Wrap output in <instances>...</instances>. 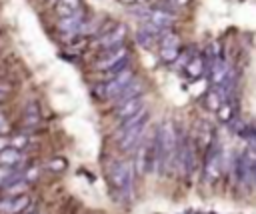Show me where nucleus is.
I'll return each instance as SVG.
<instances>
[{"label":"nucleus","mask_w":256,"mask_h":214,"mask_svg":"<svg viewBox=\"0 0 256 214\" xmlns=\"http://www.w3.org/2000/svg\"><path fill=\"white\" fill-rule=\"evenodd\" d=\"M180 56V52H178V46H170V48H160V58L166 62V64H170V62H176V58Z\"/></svg>","instance_id":"obj_15"},{"label":"nucleus","mask_w":256,"mask_h":214,"mask_svg":"<svg viewBox=\"0 0 256 214\" xmlns=\"http://www.w3.org/2000/svg\"><path fill=\"white\" fill-rule=\"evenodd\" d=\"M146 132V120L130 126V128H124V130H118V140H120V148L124 152L128 150H134V146H138V142L142 140Z\"/></svg>","instance_id":"obj_2"},{"label":"nucleus","mask_w":256,"mask_h":214,"mask_svg":"<svg viewBox=\"0 0 256 214\" xmlns=\"http://www.w3.org/2000/svg\"><path fill=\"white\" fill-rule=\"evenodd\" d=\"M158 38H160V34H156V32H150L148 28H140L138 30V34H136V40H138V44L140 46H144V48H152L156 42H158Z\"/></svg>","instance_id":"obj_12"},{"label":"nucleus","mask_w":256,"mask_h":214,"mask_svg":"<svg viewBox=\"0 0 256 214\" xmlns=\"http://www.w3.org/2000/svg\"><path fill=\"white\" fill-rule=\"evenodd\" d=\"M138 94H142V82L138 80V78H132L112 100L116 102V106L118 104H122V102H126V100H130V98H134V96H138Z\"/></svg>","instance_id":"obj_9"},{"label":"nucleus","mask_w":256,"mask_h":214,"mask_svg":"<svg viewBox=\"0 0 256 214\" xmlns=\"http://www.w3.org/2000/svg\"><path fill=\"white\" fill-rule=\"evenodd\" d=\"M126 54H128V50H126L122 44H120V46H114V48H108V50H104L102 56L94 62V68H96V70H108V68H112L114 64H118L120 60H124Z\"/></svg>","instance_id":"obj_5"},{"label":"nucleus","mask_w":256,"mask_h":214,"mask_svg":"<svg viewBox=\"0 0 256 214\" xmlns=\"http://www.w3.org/2000/svg\"><path fill=\"white\" fill-rule=\"evenodd\" d=\"M140 16L144 18V22H150L160 30H168L172 26V22H174L172 14L166 12V10H160V8L158 10H142Z\"/></svg>","instance_id":"obj_7"},{"label":"nucleus","mask_w":256,"mask_h":214,"mask_svg":"<svg viewBox=\"0 0 256 214\" xmlns=\"http://www.w3.org/2000/svg\"><path fill=\"white\" fill-rule=\"evenodd\" d=\"M136 2H138V4H148L150 0H136Z\"/></svg>","instance_id":"obj_21"},{"label":"nucleus","mask_w":256,"mask_h":214,"mask_svg":"<svg viewBox=\"0 0 256 214\" xmlns=\"http://www.w3.org/2000/svg\"><path fill=\"white\" fill-rule=\"evenodd\" d=\"M184 68H186V72H188L192 78H196V76H200L202 70H204V60H202L200 56H194V54H192V60L186 62Z\"/></svg>","instance_id":"obj_14"},{"label":"nucleus","mask_w":256,"mask_h":214,"mask_svg":"<svg viewBox=\"0 0 256 214\" xmlns=\"http://www.w3.org/2000/svg\"><path fill=\"white\" fill-rule=\"evenodd\" d=\"M216 112L220 114V118H222V120H230V118H232V106H230V102H228V100H224Z\"/></svg>","instance_id":"obj_16"},{"label":"nucleus","mask_w":256,"mask_h":214,"mask_svg":"<svg viewBox=\"0 0 256 214\" xmlns=\"http://www.w3.org/2000/svg\"><path fill=\"white\" fill-rule=\"evenodd\" d=\"M124 6H130V4H136V0H120Z\"/></svg>","instance_id":"obj_20"},{"label":"nucleus","mask_w":256,"mask_h":214,"mask_svg":"<svg viewBox=\"0 0 256 214\" xmlns=\"http://www.w3.org/2000/svg\"><path fill=\"white\" fill-rule=\"evenodd\" d=\"M142 104H144V100H142V96L138 94V96H134V98H130V100H126V102H122V104H118V106H116V116H118L120 120H124V118H128V116H132L134 112H138V110L142 108Z\"/></svg>","instance_id":"obj_10"},{"label":"nucleus","mask_w":256,"mask_h":214,"mask_svg":"<svg viewBox=\"0 0 256 214\" xmlns=\"http://www.w3.org/2000/svg\"><path fill=\"white\" fill-rule=\"evenodd\" d=\"M58 2L66 4L70 10H78V8H80V4H82V0H58Z\"/></svg>","instance_id":"obj_18"},{"label":"nucleus","mask_w":256,"mask_h":214,"mask_svg":"<svg viewBox=\"0 0 256 214\" xmlns=\"http://www.w3.org/2000/svg\"><path fill=\"white\" fill-rule=\"evenodd\" d=\"M48 168H50V170L60 172V170H64V168H66V160H64V158H56V160H52V162L48 164Z\"/></svg>","instance_id":"obj_17"},{"label":"nucleus","mask_w":256,"mask_h":214,"mask_svg":"<svg viewBox=\"0 0 256 214\" xmlns=\"http://www.w3.org/2000/svg\"><path fill=\"white\" fill-rule=\"evenodd\" d=\"M134 78V74L130 72V70H120L116 76H112V78H108V82L106 84H102L100 86V96H104V98H114L130 80Z\"/></svg>","instance_id":"obj_4"},{"label":"nucleus","mask_w":256,"mask_h":214,"mask_svg":"<svg viewBox=\"0 0 256 214\" xmlns=\"http://www.w3.org/2000/svg\"><path fill=\"white\" fill-rule=\"evenodd\" d=\"M124 36H126V26L124 24H116L114 30L102 34L96 38V46H100L102 50H108V48H114V46H120L124 42Z\"/></svg>","instance_id":"obj_6"},{"label":"nucleus","mask_w":256,"mask_h":214,"mask_svg":"<svg viewBox=\"0 0 256 214\" xmlns=\"http://www.w3.org/2000/svg\"><path fill=\"white\" fill-rule=\"evenodd\" d=\"M176 126L172 120L162 122V126L156 130V170H172L176 166Z\"/></svg>","instance_id":"obj_1"},{"label":"nucleus","mask_w":256,"mask_h":214,"mask_svg":"<svg viewBox=\"0 0 256 214\" xmlns=\"http://www.w3.org/2000/svg\"><path fill=\"white\" fill-rule=\"evenodd\" d=\"M228 64L222 60V58H216V60H212L210 62V80L214 82V86H218L222 80H224V76L228 74Z\"/></svg>","instance_id":"obj_11"},{"label":"nucleus","mask_w":256,"mask_h":214,"mask_svg":"<svg viewBox=\"0 0 256 214\" xmlns=\"http://www.w3.org/2000/svg\"><path fill=\"white\" fill-rule=\"evenodd\" d=\"M250 180L256 182V160H250Z\"/></svg>","instance_id":"obj_19"},{"label":"nucleus","mask_w":256,"mask_h":214,"mask_svg":"<svg viewBox=\"0 0 256 214\" xmlns=\"http://www.w3.org/2000/svg\"><path fill=\"white\" fill-rule=\"evenodd\" d=\"M224 100H226V96H224L218 88H214V90H210V92H208V96H206V106H208L210 110H214V112H216Z\"/></svg>","instance_id":"obj_13"},{"label":"nucleus","mask_w":256,"mask_h":214,"mask_svg":"<svg viewBox=\"0 0 256 214\" xmlns=\"http://www.w3.org/2000/svg\"><path fill=\"white\" fill-rule=\"evenodd\" d=\"M110 182L114 188L122 190V192H130V184H132V168L126 162H116L110 168Z\"/></svg>","instance_id":"obj_3"},{"label":"nucleus","mask_w":256,"mask_h":214,"mask_svg":"<svg viewBox=\"0 0 256 214\" xmlns=\"http://www.w3.org/2000/svg\"><path fill=\"white\" fill-rule=\"evenodd\" d=\"M220 170H222V150L214 144L210 146V152L206 154V178L216 180Z\"/></svg>","instance_id":"obj_8"}]
</instances>
